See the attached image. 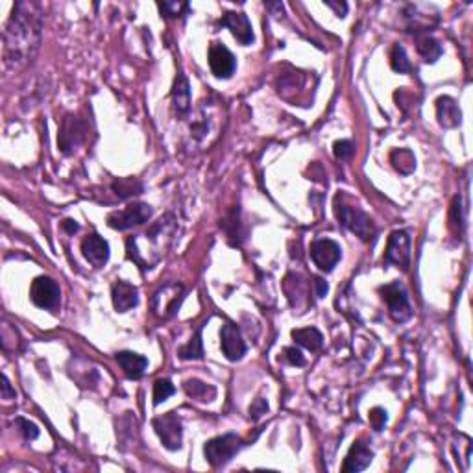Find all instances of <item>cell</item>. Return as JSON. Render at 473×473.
I'll list each match as a JSON object with an SVG mask.
<instances>
[{
	"mask_svg": "<svg viewBox=\"0 0 473 473\" xmlns=\"http://www.w3.org/2000/svg\"><path fill=\"white\" fill-rule=\"evenodd\" d=\"M333 152H335V156L339 159H350L353 156V152H355V145L348 139H342V141H336L335 146H333Z\"/></svg>",
	"mask_w": 473,
	"mask_h": 473,
	"instance_id": "cell-33",
	"label": "cell"
},
{
	"mask_svg": "<svg viewBox=\"0 0 473 473\" xmlns=\"http://www.w3.org/2000/svg\"><path fill=\"white\" fill-rule=\"evenodd\" d=\"M159 10H161V13H165V17H179L181 12L189 10V4H185V2H163V4H159Z\"/></svg>",
	"mask_w": 473,
	"mask_h": 473,
	"instance_id": "cell-32",
	"label": "cell"
},
{
	"mask_svg": "<svg viewBox=\"0 0 473 473\" xmlns=\"http://www.w3.org/2000/svg\"><path fill=\"white\" fill-rule=\"evenodd\" d=\"M220 346L224 352L228 361H241L246 353V344H244L241 331L235 323L225 322L220 331Z\"/></svg>",
	"mask_w": 473,
	"mask_h": 473,
	"instance_id": "cell-13",
	"label": "cell"
},
{
	"mask_svg": "<svg viewBox=\"0 0 473 473\" xmlns=\"http://www.w3.org/2000/svg\"><path fill=\"white\" fill-rule=\"evenodd\" d=\"M385 265L401 266L403 270L409 268L410 263V236L407 231H394L388 236L387 250H385Z\"/></svg>",
	"mask_w": 473,
	"mask_h": 473,
	"instance_id": "cell-9",
	"label": "cell"
},
{
	"mask_svg": "<svg viewBox=\"0 0 473 473\" xmlns=\"http://www.w3.org/2000/svg\"><path fill=\"white\" fill-rule=\"evenodd\" d=\"M13 425H17V429L23 433V436L26 440H35L39 436V429H37V425L32 423L30 420H26V418H17V420L13 421Z\"/></svg>",
	"mask_w": 473,
	"mask_h": 473,
	"instance_id": "cell-29",
	"label": "cell"
},
{
	"mask_svg": "<svg viewBox=\"0 0 473 473\" xmlns=\"http://www.w3.org/2000/svg\"><path fill=\"white\" fill-rule=\"evenodd\" d=\"M379 294H381V298L387 303L388 312L394 318V322H407L412 316V309H410L407 290L398 281L388 283V285L381 287Z\"/></svg>",
	"mask_w": 473,
	"mask_h": 473,
	"instance_id": "cell-6",
	"label": "cell"
},
{
	"mask_svg": "<svg viewBox=\"0 0 473 473\" xmlns=\"http://www.w3.org/2000/svg\"><path fill=\"white\" fill-rule=\"evenodd\" d=\"M178 357L181 361H192V359H202L203 357V348H202V325L198 328L191 341L187 342L185 346L178 350Z\"/></svg>",
	"mask_w": 473,
	"mask_h": 473,
	"instance_id": "cell-24",
	"label": "cell"
},
{
	"mask_svg": "<svg viewBox=\"0 0 473 473\" xmlns=\"http://www.w3.org/2000/svg\"><path fill=\"white\" fill-rule=\"evenodd\" d=\"M390 67L399 74H405L410 70V59L405 52V48L401 45H394L392 52H390Z\"/></svg>",
	"mask_w": 473,
	"mask_h": 473,
	"instance_id": "cell-27",
	"label": "cell"
},
{
	"mask_svg": "<svg viewBox=\"0 0 473 473\" xmlns=\"http://www.w3.org/2000/svg\"><path fill=\"white\" fill-rule=\"evenodd\" d=\"M461 208H462L461 198H455V200H453V205H451V211H450V224L456 235H462V209Z\"/></svg>",
	"mask_w": 473,
	"mask_h": 473,
	"instance_id": "cell-30",
	"label": "cell"
},
{
	"mask_svg": "<svg viewBox=\"0 0 473 473\" xmlns=\"http://www.w3.org/2000/svg\"><path fill=\"white\" fill-rule=\"evenodd\" d=\"M325 6L328 8H331V10H335V13H336V17H346V13H348V4L346 2H331V0H328L325 2Z\"/></svg>",
	"mask_w": 473,
	"mask_h": 473,
	"instance_id": "cell-37",
	"label": "cell"
},
{
	"mask_svg": "<svg viewBox=\"0 0 473 473\" xmlns=\"http://www.w3.org/2000/svg\"><path fill=\"white\" fill-rule=\"evenodd\" d=\"M372 459H374V453L370 451L368 445L364 444L363 440H357L352 445L350 453H348L344 464H342V472H363V470H366L370 466Z\"/></svg>",
	"mask_w": 473,
	"mask_h": 473,
	"instance_id": "cell-17",
	"label": "cell"
},
{
	"mask_svg": "<svg viewBox=\"0 0 473 473\" xmlns=\"http://www.w3.org/2000/svg\"><path fill=\"white\" fill-rule=\"evenodd\" d=\"M172 105L178 115H183L191 108V89H189V81L183 74H178V78L174 81Z\"/></svg>",
	"mask_w": 473,
	"mask_h": 473,
	"instance_id": "cell-20",
	"label": "cell"
},
{
	"mask_svg": "<svg viewBox=\"0 0 473 473\" xmlns=\"http://www.w3.org/2000/svg\"><path fill=\"white\" fill-rule=\"evenodd\" d=\"M87 137V126L80 119H76L72 115H67L63 119V124H61V130H59V137H58V145L61 148L63 154H72L74 148L85 141Z\"/></svg>",
	"mask_w": 473,
	"mask_h": 473,
	"instance_id": "cell-10",
	"label": "cell"
},
{
	"mask_svg": "<svg viewBox=\"0 0 473 473\" xmlns=\"http://www.w3.org/2000/svg\"><path fill=\"white\" fill-rule=\"evenodd\" d=\"M63 230H67V233H76L78 231V224H76L74 220H65Z\"/></svg>",
	"mask_w": 473,
	"mask_h": 473,
	"instance_id": "cell-39",
	"label": "cell"
},
{
	"mask_svg": "<svg viewBox=\"0 0 473 473\" xmlns=\"http://www.w3.org/2000/svg\"><path fill=\"white\" fill-rule=\"evenodd\" d=\"M185 298V287L181 283H167L152 298V311L157 318H172L178 312Z\"/></svg>",
	"mask_w": 473,
	"mask_h": 473,
	"instance_id": "cell-4",
	"label": "cell"
},
{
	"mask_svg": "<svg viewBox=\"0 0 473 473\" xmlns=\"http://www.w3.org/2000/svg\"><path fill=\"white\" fill-rule=\"evenodd\" d=\"M43 12L37 2H17L4 26V65L19 70L32 63L41 45Z\"/></svg>",
	"mask_w": 473,
	"mask_h": 473,
	"instance_id": "cell-1",
	"label": "cell"
},
{
	"mask_svg": "<svg viewBox=\"0 0 473 473\" xmlns=\"http://www.w3.org/2000/svg\"><path fill=\"white\" fill-rule=\"evenodd\" d=\"M370 423H372V427L375 429V431H383L385 429V425H387V410L383 409V407H374V409L370 410Z\"/></svg>",
	"mask_w": 473,
	"mask_h": 473,
	"instance_id": "cell-31",
	"label": "cell"
},
{
	"mask_svg": "<svg viewBox=\"0 0 473 473\" xmlns=\"http://www.w3.org/2000/svg\"><path fill=\"white\" fill-rule=\"evenodd\" d=\"M268 412V403H266V399H255L254 405L250 407V416L254 418V420H259L261 416L266 414Z\"/></svg>",
	"mask_w": 473,
	"mask_h": 473,
	"instance_id": "cell-35",
	"label": "cell"
},
{
	"mask_svg": "<svg viewBox=\"0 0 473 473\" xmlns=\"http://www.w3.org/2000/svg\"><path fill=\"white\" fill-rule=\"evenodd\" d=\"M246 440H243L241 436H236L233 433L222 434V436H217V439H211L208 444L203 445V455H205V461L211 464L213 467H220L228 464V462L233 459V456L239 453V451L246 447Z\"/></svg>",
	"mask_w": 473,
	"mask_h": 473,
	"instance_id": "cell-3",
	"label": "cell"
},
{
	"mask_svg": "<svg viewBox=\"0 0 473 473\" xmlns=\"http://www.w3.org/2000/svg\"><path fill=\"white\" fill-rule=\"evenodd\" d=\"M176 392V388L168 379H157L154 383V405H161L163 401H167L172 394Z\"/></svg>",
	"mask_w": 473,
	"mask_h": 473,
	"instance_id": "cell-28",
	"label": "cell"
},
{
	"mask_svg": "<svg viewBox=\"0 0 473 473\" xmlns=\"http://www.w3.org/2000/svg\"><path fill=\"white\" fill-rule=\"evenodd\" d=\"M335 214L339 222H341L346 230L359 235L363 241H368L374 235V224L368 214L364 213L363 209L353 203L344 202V197L335 198Z\"/></svg>",
	"mask_w": 473,
	"mask_h": 473,
	"instance_id": "cell-2",
	"label": "cell"
},
{
	"mask_svg": "<svg viewBox=\"0 0 473 473\" xmlns=\"http://www.w3.org/2000/svg\"><path fill=\"white\" fill-rule=\"evenodd\" d=\"M81 252H83V257L97 268L104 266L110 259V244L97 233H91L81 241Z\"/></svg>",
	"mask_w": 473,
	"mask_h": 473,
	"instance_id": "cell-15",
	"label": "cell"
},
{
	"mask_svg": "<svg viewBox=\"0 0 473 473\" xmlns=\"http://www.w3.org/2000/svg\"><path fill=\"white\" fill-rule=\"evenodd\" d=\"M30 300L39 309L56 311L59 307V300H61L59 285L48 276L35 277L32 281V287H30Z\"/></svg>",
	"mask_w": 473,
	"mask_h": 473,
	"instance_id": "cell-5",
	"label": "cell"
},
{
	"mask_svg": "<svg viewBox=\"0 0 473 473\" xmlns=\"http://www.w3.org/2000/svg\"><path fill=\"white\" fill-rule=\"evenodd\" d=\"M222 26L230 30L231 35L235 37L241 45L248 46L254 43V30L250 24V19L241 12H228L224 13V17L220 21Z\"/></svg>",
	"mask_w": 473,
	"mask_h": 473,
	"instance_id": "cell-14",
	"label": "cell"
},
{
	"mask_svg": "<svg viewBox=\"0 0 473 473\" xmlns=\"http://www.w3.org/2000/svg\"><path fill=\"white\" fill-rule=\"evenodd\" d=\"M113 191H115L117 197L124 200V198L141 194V192H143V183H141V181H137V179H132V178L119 179V181H115V183H113Z\"/></svg>",
	"mask_w": 473,
	"mask_h": 473,
	"instance_id": "cell-26",
	"label": "cell"
},
{
	"mask_svg": "<svg viewBox=\"0 0 473 473\" xmlns=\"http://www.w3.org/2000/svg\"><path fill=\"white\" fill-rule=\"evenodd\" d=\"M2 398L4 399L15 398V390H13L12 385H10V381H8L6 375H2Z\"/></svg>",
	"mask_w": 473,
	"mask_h": 473,
	"instance_id": "cell-38",
	"label": "cell"
},
{
	"mask_svg": "<svg viewBox=\"0 0 473 473\" xmlns=\"http://www.w3.org/2000/svg\"><path fill=\"white\" fill-rule=\"evenodd\" d=\"M111 300H113V307L117 311L126 312L139 303V290L132 283L119 279L111 287Z\"/></svg>",
	"mask_w": 473,
	"mask_h": 473,
	"instance_id": "cell-16",
	"label": "cell"
},
{
	"mask_svg": "<svg viewBox=\"0 0 473 473\" xmlns=\"http://www.w3.org/2000/svg\"><path fill=\"white\" fill-rule=\"evenodd\" d=\"M292 339H294L300 346L307 348V350H311V352H318L323 344L322 333H320L316 328L294 329V331H292Z\"/></svg>",
	"mask_w": 473,
	"mask_h": 473,
	"instance_id": "cell-22",
	"label": "cell"
},
{
	"mask_svg": "<svg viewBox=\"0 0 473 473\" xmlns=\"http://www.w3.org/2000/svg\"><path fill=\"white\" fill-rule=\"evenodd\" d=\"M390 163L392 167L398 170L399 174H410L414 172L416 168V157L414 154L407 148H398L390 154Z\"/></svg>",
	"mask_w": 473,
	"mask_h": 473,
	"instance_id": "cell-23",
	"label": "cell"
},
{
	"mask_svg": "<svg viewBox=\"0 0 473 473\" xmlns=\"http://www.w3.org/2000/svg\"><path fill=\"white\" fill-rule=\"evenodd\" d=\"M283 353H285V361L289 364H292V366H303V364H305L303 353H301L300 350H296V348H285Z\"/></svg>",
	"mask_w": 473,
	"mask_h": 473,
	"instance_id": "cell-34",
	"label": "cell"
},
{
	"mask_svg": "<svg viewBox=\"0 0 473 473\" xmlns=\"http://www.w3.org/2000/svg\"><path fill=\"white\" fill-rule=\"evenodd\" d=\"M209 67H211V70H213V74L217 78L228 80V78L233 76V72L236 69L235 56L224 45L213 43V45L209 46Z\"/></svg>",
	"mask_w": 473,
	"mask_h": 473,
	"instance_id": "cell-12",
	"label": "cell"
},
{
	"mask_svg": "<svg viewBox=\"0 0 473 473\" xmlns=\"http://www.w3.org/2000/svg\"><path fill=\"white\" fill-rule=\"evenodd\" d=\"M183 388L187 396L197 401H202V403H209L217 398V388L208 385V383L198 381V379H187L183 383Z\"/></svg>",
	"mask_w": 473,
	"mask_h": 473,
	"instance_id": "cell-21",
	"label": "cell"
},
{
	"mask_svg": "<svg viewBox=\"0 0 473 473\" xmlns=\"http://www.w3.org/2000/svg\"><path fill=\"white\" fill-rule=\"evenodd\" d=\"M152 425L156 429L157 436L161 440V444L170 451H176L181 447L183 442V431H181V421L174 412L157 416L152 420Z\"/></svg>",
	"mask_w": 473,
	"mask_h": 473,
	"instance_id": "cell-8",
	"label": "cell"
},
{
	"mask_svg": "<svg viewBox=\"0 0 473 473\" xmlns=\"http://www.w3.org/2000/svg\"><path fill=\"white\" fill-rule=\"evenodd\" d=\"M436 119L442 128H456L462 119L459 104L451 97H440L436 100Z\"/></svg>",
	"mask_w": 473,
	"mask_h": 473,
	"instance_id": "cell-19",
	"label": "cell"
},
{
	"mask_svg": "<svg viewBox=\"0 0 473 473\" xmlns=\"http://www.w3.org/2000/svg\"><path fill=\"white\" fill-rule=\"evenodd\" d=\"M152 217V208L148 203L143 202H135L126 205L121 211H115L108 217V225L113 228V230L124 231L130 230L133 225H141L148 222Z\"/></svg>",
	"mask_w": 473,
	"mask_h": 473,
	"instance_id": "cell-7",
	"label": "cell"
},
{
	"mask_svg": "<svg viewBox=\"0 0 473 473\" xmlns=\"http://www.w3.org/2000/svg\"><path fill=\"white\" fill-rule=\"evenodd\" d=\"M117 363L122 368L124 375L130 379H141L148 368V359L133 352H119L117 353Z\"/></svg>",
	"mask_w": 473,
	"mask_h": 473,
	"instance_id": "cell-18",
	"label": "cell"
},
{
	"mask_svg": "<svg viewBox=\"0 0 473 473\" xmlns=\"http://www.w3.org/2000/svg\"><path fill=\"white\" fill-rule=\"evenodd\" d=\"M341 246L331 239H316L311 244V259L322 272H331L341 261Z\"/></svg>",
	"mask_w": 473,
	"mask_h": 473,
	"instance_id": "cell-11",
	"label": "cell"
},
{
	"mask_svg": "<svg viewBox=\"0 0 473 473\" xmlns=\"http://www.w3.org/2000/svg\"><path fill=\"white\" fill-rule=\"evenodd\" d=\"M312 285H314V290H316V298H325V294H328L329 290L325 279H322V277H314Z\"/></svg>",
	"mask_w": 473,
	"mask_h": 473,
	"instance_id": "cell-36",
	"label": "cell"
},
{
	"mask_svg": "<svg viewBox=\"0 0 473 473\" xmlns=\"http://www.w3.org/2000/svg\"><path fill=\"white\" fill-rule=\"evenodd\" d=\"M418 52L425 63H434L442 56V46L434 37H421L418 39Z\"/></svg>",
	"mask_w": 473,
	"mask_h": 473,
	"instance_id": "cell-25",
	"label": "cell"
}]
</instances>
